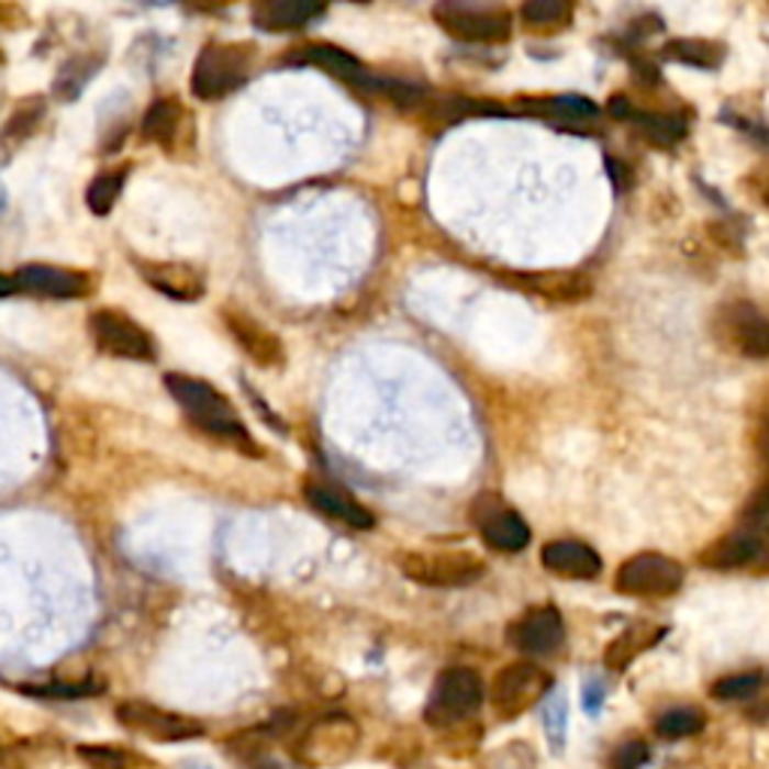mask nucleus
Segmentation results:
<instances>
[{
    "mask_svg": "<svg viewBox=\"0 0 769 769\" xmlns=\"http://www.w3.org/2000/svg\"><path fill=\"white\" fill-rule=\"evenodd\" d=\"M764 202L769 204V183H767V187H764Z\"/></svg>",
    "mask_w": 769,
    "mask_h": 769,
    "instance_id": "obj_35",
    "label": "nucleus"
},
{
    "mask_svg": "<svg viewBox=\"0 0 769 769\" xmlns=\"http://www.w3.org/2000/svg\"><path fill=\"white\" fill-rule=\"evenodd\" d=\"M183 114L187 112H183L181 102L171 100V97H163L142 118V138L154 142V145L169 147L178 138V133H181Z\"/></svg>",
    "mask_w": 769,
    "mask_h": 769,
    "instance_id": "obj_22",
    "label": "nucleus"
},
{
    "mask_svg": "<svg viewBox=\"0 0 769 769\" xmlns=\"http://www.w3.org/2000/svg\"><path fill=\"white\" fill-rule=\"evenodd\" d=\"M472 521H476L481 538L487 547L502 550V554H517L530 544L532 532L517 511H511L505 502L493 493L478 497L472 505Z\"/></svg>",
    "mask_w": 769,
    "mask_h": 769,
    "instance_id": "obj_9",
    "label": "nucleus"
},
{
    "mask_svg": "<svg viewBox=\"0 0 769 769\" xmlns=\"http://www.w3.org/2000/svg\"><path fill=\"white\" fill-rule=\"evenodd\" d=\"M304 493L313 509L322 511L325 517H334V521L346 523L349 530L367 532L376 526L374 514L364 509L358 499L349 497V493H343L339 487L325 484V481H322V484H307Z\"/></svg>",
    "mask_w": 769,
    "mask_h": 769,
    "instance_id": "obj_15",
    "label": "nucleus"
},
{
    "mask_svg": "<svg viewBox=\"0 0 769 769\" xmlns=\"http://www.w3.org/2000/svg\"><path fill=\"white\" fill-rule=\"evenodd\" d=\"M433 19L464 43H505L511 36L509 10H476L464 3H439Z\"/></svg>",
    "mask_w": 769,
    "mask_h": 769,
    "instance_id": "obj_8",
    "label": "nucleus"
},
{
    "mask_svg": "<svg viewBox=\"0 0 769 769\" xmlns=\"http://www.w3.org/2000/svg\"><path fill=\"white\" fill-rule=\"evenodd\" d=\"M646 760H649V748L640 739H634V743H625L623 748H616L613 769H640Z\"/></svg>",
    "mask_w": 769,
    "mask_h": 769,
    "instance_id": "obj_31",
    "label": "nucleus"
},
{
    "mask_svg": "<svg viewBox=\"0 0 769 769\" xmlns=\"http://www.w3.org/2000/svg\"><path fill=\"white\" fill-rule=\"evenodd\" d=\"M760 452H764V460L769 464V424L764 427V433H760Z\"/></svg>",
    "mask_w": 769,
    "mask_h": 769,
    "instance_id": "obj_34",
    "label": "nucleus"
},
{
    "mask_svg": "<svg viewBox=\"0 0 769 769\" xmlns=\"http://www.w3.org/2000/svg\"><path fill=\"white\" fill-rule=\"evenodd\" d=\"M530 109L544 112L547 118H556V121H568L571 126L599 118V105L589 102L587 97H554V100L530 102Z\"/></svg>",
    "mask_w": 769,
    "mask_h": 769,
    "instance_id": "obj_25",
    "label": "nucleus"
},
{
    "mask_svg": "<svg viewBox=\"0 0 769 769\" xmlns=\"http://www.w3.org/2000/svg\"><path fill=\"white\" fill-rule=\"evenodd\" d=\"M118 718L130 731L151 736V739H169V743H175V739H196V736L204 734L202 724L181 718V715L163 713V710L147 706V703H121L118 706Z\"/></svg>",
    "mask_w": 769,
    "mask_h": 769,
    "instance_id": "obj_11",
    "label": "nucleus"
},
{
    "mask_svg": "<svg viewBox=\"0 0 769 769\" xmlns=\"http://www.w3.org/2000/svg\"><path fill=\"white\" fill-rule=\"evenodd\" d=\"M542 566L566 580H595L601 575V556L583 542H550L544 544Z\"/></svg>",
    "mask_w": 769,
    "mask_h": 769,
    "instance_id": "obj_14",
    "label": "nucleus"
},
{
    "mask_svg": "<svg viewBox=\"0 0 769 769\" xmlns=\"http://www.w3.org/2000/svg\"><path fill=\"white\" fill-rule=\"evenodd\" d=\"M665 634V628L661 625H646V623H634L628 625L616 640H613L611 646H608V653H604V665L611 670H625L628 665H632L634 658L640 656V653H646L649 646L658 644V637Z\"/></svg>",
    "mask_w": 769,
    "mask_h": 769,
    "instance_id": "obj_21",
    "label": "nucleus"
},
{
    "mask_svg": "<svg viewBox=\"0 0 769 769\" xmlns=\"http://www.w3.org/2000/svg\"><path fill=\"white\" fill-rule=\"evenodd\" d=\"M760 689V673H736V677H724L713 686L715 701H746L755 698Z\"/></svg>",
    "mask_w": 769,
    "mask_h": 769,
    "instance_id": "obj_30",
    "label": "nucleus"
},
{
    "mask_svg": "<svg viewBox=\"0 0 769 769\" xmlns=\"http://www.w3.org/2000/svg\"><path fill=\"white\" fill-rule=\"evenodd\" d=\"M575 7L566 0H530L523 3V22L535 27V31H550V27H566L571 22Z\"/></svg>",
    "mask_w": 769,
    "mask_h": 769,
    "instance_id": "obj_27",
    "label": "nucleus"
},
{
    "mask_svg": "<svg viewBox=\"0 0 769 769\" xmlns=\"http://www.w3.org/2000/svg\"><path fill=\"white\" fill-rule=\"evenodd\" d=\"M292 60L294 64H310V67L325 69L331 76L352 81V85H361V88H367V85L374 81V76H370L349 52H343V48L337 46H307L301 48L298 55H292Z\"/></svg>",
    "mask_w": 769,
    "mask_h": 769,
    "instance_id": "obj_18",
    "label": "nucleus"
},
{
    "mask_svg": "<svg viewBox=\"0 0 769 769\" xmlns=\"http://www.w3.org/2000/svg\"><path fill=\"white\" fill-rule=\"evenodd\" d=\"M554 689V677L535 661H514L502 668L490 686V703L499 718H517Z\"/></svg>",
    "mask_w": 769,
    "mask_h": 769,
    "instance_id": "obj_5",
    "label": "nucleus"
},
{
    "mask_svg": "<svg viewBox=\"0 0 769 769\" xmlns=\"http://www.w3.org/2000/svg\"><path fill=\"white\" fill-rule=\"evenodd\" d=\"M400 571L421 587H469L484 577V562L469 550H406L397 559Z\"/></svg>",
    "mask_w": 769,
    "mask_h": 769,
    "instance_id": "obj_3",
    "label": "nucleus"
},
{
    "mask_svg": "<svg viewBox=\"0 0 769 769\" xmlns=\"http://www.w3.org/2000/svg\"><path fill=\"white\" fill-rule=\"evenodd\" d=\"M484 703V682L472 668L442 670L431 691V701L424 710V718L433 727H452L476 715Z\"/></svg>",
    "mask_w": 769,
    "mask_h": 769,
    "instance_id": "obj_4",
    "label": "nucleus"
},
{
    "mask_svg": "<svg viewBox=\"0 0 769 769\" xmlns=\"http://www.w3.org/2000/svg\"><path fill=\"white\" fill-rule=\"evenodd\" d=\"M682 566L661 554H637L616 571V592L637 599H668L682 587Z\"/></svg>",
    "mask_w": 769,
    "mask_h": 769,
    "instance_id": "obj_6",
    "label": "nucleus"
},
{
    "mask_svg": "<svg viewBox=\"0 0 769 769\" xmlns=\"http://www.w3.org/2000/svg\"><path fill=\"white\" fill-rule=\"evenodd\" d=\"M523 283L530 286V292L544 294L550 301H566V304H575V301H583L592 294V280L571 271L530 274V277H523Z\"/></svg>",
    "mask_w": 769,
    "mask_h": 769,
    "instance_id": "obj_20",
    "label": "nucleus"
},
{
    "mask_svg": "<svg viewBox=\"0 0 769 769\" xmlns=\"http://www.w3.org/2000/svg\"><path fill=\"white\" fill-rule=\"evenodd\" d=\"M760 554H764V547H760V542L751 532H736V535H727L724 542H718L703 554V566L743 568L748 562H755Z\"/></svg>",
    "mask_w": 769,
    "mask_h": 769,
    "instance_id": "obj_23",
    "label": "nucleus"
},
{
    "mask_svg": "<svg viewBox=\"0 0 769 769\" xmlns=\"http://www.w3.org/2000/svg\"><path fill=\"white\" fill-rule=\"evenodd\" d=\"M632 121H637L646 136L653 138V142H658L661 147L677 145L679 138H686V121H679V118H673V114L634 112Z\"/></svg>",
    "mask_w": 769,
    "mask_h": 769,
    "instance_id": "obj_29",
    "label": "nucleus"
},
{
    "mask_svg": "<svg viewBox=\"0 0 769 769\" xmlns=\"http://www.w3.org/2000/svg\"><path fill=\"white\" fill-rule=\"evenodd\" d=\"M319 15H325V7L307 3V0H268V3L253 7V22L259 24L261 31H294Z\"/></svg>",
    "mask_w": 769,
    "mask_h": 769,
    "instance_id": "obj_17",
    "label": "nucleus"
},
{
    "mask_svg": "<svg viewBox=\"0 0 769 769\" xmlns=\"http://www.w3.org/2000/svg\"><path fill=\"white\" fill-rule=\"evenodd\" d=\"M19 292V283H15V277H7V274H0V298H10V294Z\"/></svg>",
    "mask_w": 769,
    "mask_h": 769,
    "instance_id": "obj_33",
    "label": "nucleus"
},
{
    "mask_svg": "<svg viewBox=\"0 0 769 769\" xmlns=\"http://www.w3.org/2000/svg\"><path fill=\"white\" fill-rule=\"evenodd\" d=\"M731 337L748 358H769V322L755 307L739 304L731 316Z\"/></svg>",
    "mask_w": 769,
    "mask_h": 769,
    "instance_id": "obj_19",
    "label": "nucleus"
},
{
    "mask_svg": "<svg viewBox=\"0 0 769 769\" xmlns=\"http://www.w3.org/2000/svg\"><path fill=\"white\" fill-rule=\"evenodd\" d=\"M91 337L97 349L126 358V361H151L154 358V339L138 322L124 316L121 310H97L91 316Z\"/></svg>",
    "mask_w": 769,
    "mask_h": 769,
    "instance_id": "obj_7",
    "label": "nucleus"
},
{
    "mask_svg": "<svg viewBox=\"0 0 769 769\" xmlns=\"http://www.w3.org/2000/svg\"><path fill=\"white\" fill-rule=\"evenodd\" d=\"M253 46L247 43H211L204 46L196 57L192 67L190 88L199 100H223L232 91H238L241 85L253 73Z\"/></svg>",
    "mask_w": 769,
    "mask_h": 769,
    "instance_id": "obj_2",
    "label": "nucleus"
},
{
    "mask_svg": "<svg viewBox=\"0 0 769 769\" xmlns=\"http://www.w3.org/2000/svg\"><path fill=\"white\" fill-rule=\"evenodd\" d=\"M138 274L147 283L178 301H196L204 294V277L192 265H178V261H145L138 265Z\"/></svg>",
    "mask_w": 769,
    "mask_h": 769,
    "instance_id": "obj_16",
    "label": "nucleus"
},
{
    "mask_svg": "<svg viewBox=\"0 0 769 769\" xmlns=\"http://www.w3.org/2000/svg\"><path fill=\"white\" fill-rule=\"evenodd\" d=\"M703 724H706V718H703L701 710L677 706V710H668V713L658 718L656 734L665 736V739H686V736L701 734Z\"/></svg>",
    "mask_w": 769,
    "mask_h": 769,
    "instance_id": "obj_28",
    "label": "nucleus"
},
{
    "mask_svg": "<svg viewBox=\"0 0 769 769\" xmlns=\"http://www.w3.org/2000/svg\"><path fill=\"white\" fill-rule=\"evenodd\" d=\"M665 55L670 60H679V64H689V67L715 69L722 67L724 46L710 43V40H673V43L665 46Z\"/></svg>",
    "mask_w": 769,
    "mask_h": 769,
    "instance_id": "obj_24",
    "label": "nucleus"
},
{
    "mask_svg": "<svg viewBox=\"0 0 769 769\" xmlns=\"http://www.w3.org/2000/svg\"><path fill=\"white\" fill-rule=\"evenodd\" d=\"M166 388L175 397V403L183 409V415L214 439H223L232 448H241L247 454H259V445L249 436L247 424L238 419L232 400L216 391L214 384L192 379L183 374L166 376Z\"/></svg>",
    "mask_w": 769,
    "mask_h": 769,
    "instance_id": "obj_1",
    "label": "nucleus"
},
{
    "mask_svg": "<svg viewBox=\"0 0 769 769\" xmlns=\"http://www.w3.org/2000/svg\"><path fill=\"white\" fill-rule=\"evenodd\" d=\"M509 640L514 649L526 656H550L566 640V623L556 608H535L509 628Z\"/></svg>",
    "mask_w": 769,
    "mask_h": 769,
    "instance_id": "obj_10",
    "label": "nucleus"
},
{
    "mask_svg": "<svg viewBox=\"0 0 769 769\" xmlns=\"http://www.w3.org/2000/svg\"><path fill=\"white\" fill-rule=\"evenodd\" d=\"M223 322H226V328L232 331V337L238 339L241 349L247 352L249 358L259 364V367H277V364H283V343H280V337H277L274 331L265 328L261 322L247 316L244 310H235V307H226V310H223Z\"/></svg>",
    "mask_w": 769,
    "mask_h": 769,
    "instance_id": "obj_12",
    "label": "nucleus"
},
{
    "mask_svg": "<svg viewBox=\"0 0 769 769\" xmlns=\"http://www.w3.org/2000/svg\"><path fill=\"white\" fill-rule=\"evenodd\" d=\"M767 514H769V484L760 487L758 493L748 499L746 514H743V517H746V523H760Z\"/></svg>",
    "mask_w": 769,
    "mask_h": 769,
    "instance_id": "obj_32",
    "label": "nucleus"
},
{
    "mask_svg": "<svg viewBox=\"0 0 769 769\" xmlns=\"http://www.w3.org/2000/svg\"><path fill=\"white\" fill-rule=\"evenodd\" d=\"M19 292L43 294V298H81L91 292V277L67 268H52V265H24L15 274Z\"/></svg>",
    "mask_w": 769,
    "mask_h": 769,
    "instance_id": "obj_13",
    "label": "nucleus"
},
{
    "mask_svg": "<svg viewBox=\"0 0 769 769\" xmlns=\"http://www.w3.org/2000/svg\"><path fill=\"white\" fill-rule=\"evenodd\" d=\"M124 183H126V166L97 175V178L91 181V187H88V208H91L97 216H105L109 211H112L114 204H118V199H121Z\"/></svg>",
    "mask_w": 769,
    "mask_h": 769,
    "instance_id": "obj_26",
    "label": "nucleus"
}]
</instances>
